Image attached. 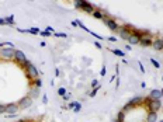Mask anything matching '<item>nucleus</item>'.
I'll return each mask as SVG.
<instances>
[{"instance_id":"30","label":"nucleus","mask_w":163,"mask_h":122,"mask_svg":"<svg viewBox=\"0 0 163 122\" xmlns=\"http://www.w3.org/2000/svg\"><path fill=\"white\" fill-rule=\"evenodd\" d=\"M97 86H99V81H97V80H93V81H91V87L96 88Z\"/></svg>"},{"instance_id":"37","label":"nucleus","mask_w":163,"mask_h":122,"mask_svg":"<svg viewBox=\"0 0 163 122\" xmlns=\"http://www.w3.org/2000/svg\"><path fill=\"white\" fill-rule=\"evenodd\" d=\"M0 48H4V44H0Z\"/></svg>"},{"instance_id":"14","label":"nucleus","mask_w":163,"mask_h":122,"mask_svg":"<svg viewBox=\"0 0 163 122\" xmlns=\"http://www.w3.org/2000/svg\"><path fill=\"white\" fill-rule=\"evenodd\" d=\"M156 119H157L156 112H149L148 116H146V122H156Z\"/></svg>"},{"instance_id":"4","label":"nucleus","mask_w":163,"mask_h":122,"mask_svg":"<svg viewBox=\"0 0 163 122\" xmlns=\"http://www.w3.org/2000/svg\"><path fill=\"white\" fill-rule=\"evenodd\" d=\"M31 104H32V98H31L30 96H27V97H24V98L20 100L18 107H20V108H23V109H26V108H30V107H31Z\"/></svg>"},{"instance_id":"10","label":"nucleus","mask_w":163,"mask_h":122,"mask_svg":"<svg viewBox=\"0 0 163 122\" xmlns=\"http://www.w3.org/2000/svg\"><path fill=\"white\" fill-rule=\"evenodd\" d=\"M152 46H153L155 51H162V49H163V39L157 38L156 41H153V42H152Z\"/></svg>"},{"instance_id":"1","label":"nucleus","mask_w":163,"mask_h":122,"mask_svg":"<svg viewBox=\"0 0 163 122\" xmlns=\"http://www.w3.org/2000/svg\"><path fill=\"white\" fill-rule=\"evenodd\" d=\"M14 54H16L14 48H9V46H4V48H2V49H0V56H2V58H7V59H11V58H14Z\"/></svg>"},{"instance_id":"5","label":"nucleus","mask_w":163,"mask_h":122,"mask_svg":"<svg viewBox=\"0 0 163 122\" xmlns=\"http://www.w3.org/2000/svg\"><path fill=\"white\" fill-rule=\"evenodd\" d=\"M18 109H20L18 104H13V103H11V104L6 105V114H7V115H16Z\"/></svg>"},{"instance_id":"34","label":"nucleus","mask_w":163,"mask_h":122,"mask_svg":"<svg viewBox=\"0 0 163 122\" xmlns=\"http://www.w3.org/2000/svg\"><path fill=\"white\" fill-rule=\"evenodd\" d=\"M138 65H139V67H141V72L144 73V72H145V69H144V66H142V63H141V62H138Z\"/></svg>"},{"instance_id":"13","label":"nucleus","mask_w":163,"mask_h":122,"mask_svg":"<svg viewBox=\"0 0 163 122\" xmlns=\"http://www.w3.org/2000/svg\"><path fill=\"white\" fill-rule=\"evenodd\" d=\"M139 44L142 46H149V45H152V39H150L149 36H142L141 41H139Z\"/></svg>"},{"instance_id":"12","label":"nucleus","mask_w":163,"mask_h":122,"mask_svg":"<svg viewBox=\"0 0 163 122\" xmlns=\"http://www.w3.org/2000/svg\"><path fill=\"white\" fill-rule=\"evenodd\" d=\"M149 97H150L152 100H160L162 91H160V90H152V91H150V94H149Z\"/></svg>"},{"instance_id":"19","label":"nucleus","mask_w":163,"mask_h":122,"mask_svg":"<svg viewBox=\"0 0 163 122\" xmlns=\"http://www.w3.org/2000/svg\"><path fill=\"white\" fill-rule=\"evenodd\" d=\"M124 111H120V112H118V115H117V121H120V122H122V121H124Z\"/></svg>"},{"instance_id":"9","label":"nucleus","mask_w":163,"mask_h":122,"mask_svg":"<svg viewBox=\"0 0 163 122\" xmlns=\"http://www.w3.org/2000/svg\"><path fill=\"white\" fill-rule=\"evenodd\" d=\"M103 21L105 23V25H107L110 30H117V28H118L117 23L114 21V20H110V18H107V17H103Z\"/></svg>"},{"instance_id":"7","label":"nucleus","mask_w":163,"mask_h":122,"mask_svg":"<svg viewBox=\"0 0 163 122\" xmlns=\"http://www.w3.org/2000/svg\"><path fill=\"white\" fill-rule=\"evenodd\" d=\"M148 105H149L150 112H156L157 109H160L162 103H160V100H152V101H150V103H149Z\"/></svg>"},{"instance_id":"33","label":"nucleus","mask_w":163,"mask_h":122,"mask_svg":"<svg viewBox=\"0 0 163 122\" xmlns=\"http://www.w3.org/2000/svg\"><path fill=\"white\" fill-rule=\"evenodd\" d=\"M80 108H82V105L79 104V105H77V107L75 108V112H79V111H80Z\"/></svg>"},{"instance_id":"28","label":"nucleus","mask_w":163,"mask_h":122,"mask_svg":"<svg viewBox=\"0 0 163 122\" xmlns=\"http://www.w3.org/2000/svg\"><path fill=\"white\" fill-rule=\"evenodd\" d=\"M54 35L55 36H63V38L66 36V34H63V32H54Z\"/></svg>"},{"instance_id":"35","label":"nucleus","mask_w":163,"mask_h":122,"mask_svg":"<svg viewBox=\"0 0 163 122\" xmlns=\"http://www.w3.org/2000/svg\"><path fill=\"white\" fill-rule=\"evenodd\" d=\"M110 41H111V42H115L117 38H114V36H110Z\"/></svg>"},{"instance_id":"26","label":"nucleus","mask_w":163,"mask_h":122,"mask_svg":"<svg viewBox=\"0 0 163 122\" xmlns=\"http://www.w3.org/2000/svg\"><path fill=\"white\" fill-rule=\"evenodd\" d=\"M34 83H35V87H37V88H39V87H41V84H42V81H41V79H37V80L34 81Z\"/></svg>"},{"instance_id":"24","label":"nucleus","mask_w":163,"mask_h":122,"mask_svg":"<svg viewBox=\"0 0 163 122\" xmlns=\"http://www.w3.org/2000/svg\"><path fill=\"white\" fill-rule=\"evenodd\" d=\"M99 90H100V86H97V87H96L94 90H93V91H91V93H90V94H89V96H90V97H94V96H96V93L99 91Z\"/></svg>"},{"instance_id":"29","label":"nucleus","mask_w":163,"mask_h":122,"mask_svg":"<svg viewBox=\"0 0 163 122\" xmlns=\"http://www.w3.org/2000/svg\"><path fill=\"white\" fill-rule=\"evenodd\" d=\"M105 73H107V69H105V66H103V69H101V72H100V75H101V76H105Z\"/></svg>"},{"instance_id":"21","label":"nucleus","mask_w":163,"mask_h":122,"mask_svg":"<svg viewBox=\"0 0 163 122\" xmlns=\"http://www.w3.org/2000/svg\"><path fill=\"white\" fill-rule=\"evenodd\" d=\"M111 52H113V54H115V55H118V56H124L125 55L122 51H118V49H111Z\"/></svg>"},{"instance_id":"38","label":"nucleus","mask_w":163,"mask_h":122,"mask_svg":"<svg viewBox=\"0 0 163 122\" xmlns=\"http://www.w3.org/2000/svg\"><path fill=\"white\" fill-rule=\"evenodd\" d=\"M159 122H163V119H160V121H159Z\"/></svg>"},{"instance_id":"6","label":"nucleus","mask_w":163,"mask_h":122,"mask_svg":"<svg viewBox=\"0 0 163 122\" xmlns=\"http://www.w3.org/2000/svg\"><path fill=\"white\" fill-rule=\"evenodd\" d=\"M38 76V69H37L34 65H31L30 62H28V65H27V77H37Z\"/></svg>"},{"instance_id":"8","label":"nucleus","mask_w":163,"mask_h":122,"mask_svg":"<svg viewBox=\"0 0 163 122\" xmlns=\"http://www.w3.org/2000/svg\"><path fill=\"white\" fill-rule=\"evenodd\" d=\"M14 60H16V62H18V63H24V62H27V58H26V55H24V52L18 51V49H16Z\"/></svg>"},{"instance_id":"20","label":"nucleus","mask_w":163,"mask_h":122,"mask_svg":"<svg viewBox=\"0 0 163 122\" xmlns=\"http://www.w3.org/2000/svg\"><path fill=\"white\" fill-rule=\"evenodd\" d=\"M79 104H80V103H77V101H75V103H70V104H69V105H68V108H69V109H72V108L75 109V108H76Z\"/></svg>"},{"instance_id":"11","label":"nucleus","mask_w":163,"mask_h":122,"mask_svg":"<svg viewBox=\"0 0 163 122\" xmlns=\"http://www.w3.org/2000/svg\"><path fill=\"white\" fill-rule=\"evenodd\" d=\"M139 41H141V36L134 35V34H131V36L128 38V42L131 44V45H138V44H139Z\"/></svg>"},{"instance_id":"32","label":"nucleus","mask_w":163,"mask_h":122,"mask_svg":"<svg viewBox=\"0 0 163 122\" xmlns=\"http://www.w3.org/2000/svg\"><path fill=\"white\" fill-rule=\"evenodd\" d=\"M0 25H7V23H6L4 18H0Z\"/></svg>"},{"instance_id":"16","label":"nucleus","mask_w":163,"mask_h":122,"mask_svg":"<svg viewBox=\"0 0 163 122\" xmlns=\"http://www.w3.org/2000/svg\"><path fill=\"white\" fill-rule=\"evenodd\" d=\"M39 96V88H32V90L30 91V97H31V98H37V97H38Z\"/></svg>"},{"instance_id":"17","label":"nucleus","mask_w":163,"mask_h":122,"mask_svg":"<svg viewBox=\"0 0 163 122\" xmlns=\"http://www.w3.org/2000/svg\"><path fill=\"white\" fill-rule=\"evenodd\" d=\"M6 20V23H7V25H13V23H14V18H13V15H9L7 18H4Z\"/></svg>"},{"instance_id":"31","label":"nucleus","mask_w":163,"mask_h":122,"mask_svg":"<svg viewBox=\"0 0 163 122\" xmlns=\"http://www.w3.org/2000/svg\"><path fill=\"white\" fill-rule=\"evenodd\" d=\"M41 35H44V36H49V35H51V32H49V31H42V32H41Z\"/></svg>"},{"instance_id":"18","label":"nucleus","mask_w":163,"mask_h":122,"mask_svg":"<svg viewBox=\"0 0 163 122\" xmlns=\"http://www.w3.org/2000/svg\"><path fill=\"white\" fill-rule=\"evenodd\" d=\"M93 15H94L96 18H101V20H103V17H104V15L101 14V13H100L99 10H94V11H93Z\"/></svg>"},{"instance_id":"36","label":"nucleus","mask_w":163,"mask_h":122,"mask_svg":"<svg viewBox=\"0 0 163 122\" xmlns=\"http://www.w3.org/2000/svg\"><path fill=\"white\" fill-rule=\"evenodd\" d=\"M63 98H65V100H69V98H70V96H69V94H65Z\"/></svg>"},{"instance_id":"27","label":"nucleus","mask_w":163,"mask_h":122,"mask_svg":"<svg viewBox=\"0 0 163 122\" xmlns=\"http://www.w3.org/2000/svg\"><path fill=\"white\" fill-rule=\"evenodd\" d=\"M0 114H6V105L0 104Z\"/></svg>"},{"instance_id":"23","label":"nucleus","mask_w":163,"mask_h":122,"mask_svg":"<svg viewBox=\"0 0 163 122\" xmlns=\"http://www.w3.org/2000/svg\"><path fill=\"white\" fill-rule=\"evenodd\" d=\"M58 94L63 97L65 94H66V90H65V88H63V87H60V88H59V90H58Z\"/></svg>"},{"instance_id":"25","label":"nucleus","mask_w":163,"mask_h":122,"mask_svg":"<svg viewBox=\"0 0 163 122\" xmlns=\"http://www.w3.org/2000/svg\"><path fill=\"white\" fill-rule=\"evenodd\" d=\"M150 62H152V65H153V66L155 67H160V65H159V62H157V60H155V59H150Z\"/></svg>"},{"instance_id":"15","label":"nucleus","mask_w":163,"mask_h":122,"mask_svg":"<svg viewBox=\"0 0 163 122\" xmlns=\"http://www.w3.org/2000/svg\"><path fill=\"white\" fill-rule=\"evenodd\" d=\"M120 35H121L124 39H128L129 36H131V32H129V31L127 30V27H125V28H122V30L120 31Z\"/></svg>"},{"instance_id":"22","label":"nucleus","mask_w":163,"mask_h":122,"mask_svg":"<svg viewBox=\"0 0 163 122\" xmlns=\"http://www.w3.org/2000/svg\"><path fill=\"white\" fill-rule=\"evenodd\" d=\"M28 32H30V34H39V30L38 28H31V30H28Z\"/></svg>"},{"instance_id":"2","label":"nucleus","mask_w":163,"mask_h":122,"mask_svg":"<svg viewBox=\"0 0 163 122\" xmlns=\"http://www.w3.org/2000/svg\"><path fill=\"white\" fill-rule=\"evenodd\" d=\"M142 100H144V98H142L141 96H136V97H134V98H132L131 101H129V103H128L127 105H125L124 108H122V111H124V112H125V111H129V109H131V108L136 107V105L139 104V103H141Z\"/></svg>"},{"instance_id":"3","label":"nucleus","mask_w":163,"mask_h":122,"mask_svg":"<svg viewBox=\"0 0 163 122\" xmlns=\"http://www.w3.org/2000/svg\"><path fill=\"white\" fill-rule=\"evenodd\" d=\"M76 7H79V9L84 10L86 13H93L94 9H93V4H90L89 2H76Z\"/></svg>"}]
</instances>
